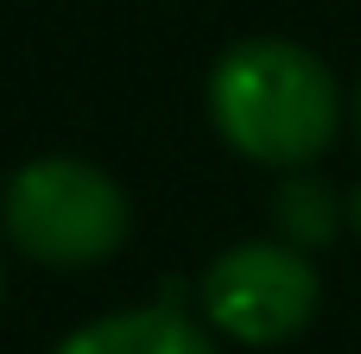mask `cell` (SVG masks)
I'll list each match as a JSON object with an SVG mask.
<instances>
[{
    "mask_svg": "<svg viewBox=\"0 0 361 354\" xmlns=\"http://www.w3.org/2000/svg\"><path fill=\"white\" fill-rule=\"evenodd\" d=\"M349 222H355V228H361V196H355V203H349Z\"/></svg>",
    "mask_w": 361,
    "mask_h": 354,
    "instance_id": "6",
    "label": "cell"
},
{
    "mask_svg": "<svg viewBox=\"0 0 361 354\" xmlns=\"http://www.w3.org/2000/svg\"><path fill=\"white\" fill-rule=\"evenodd\" d=\"M209 120L254 165H311L343 133V89L330 63L292 38H241L209 70Z\"/></svg>",
    "mask_w": 361,
    "mask_h": 354,
    "instance_id": "1",
    "label": "cell"
},
{
    "mask_svg": "<svg viewBox=\"0 0 361 354\" xmlns=\"http://www.w3.org/2000/svg\"><path fill=\"white\" fill-rule=\"evenodd\" d=\"M203 317L209 329L247 342V348H273V342H292L311 317H317V266L305 260V247L292 241H241L228 253L209 260L203 285Z\"/></svg>",
    "mask_w": 361,
    "mask_h": 354,
    "instance_id": "3",
    "label": "cell"
},
{
    "mask_svg": "<svg viewBox=\"0 0 361 354\" xmlns=\"http://www.w3.org/2000/svg\"><path fill=\"white\" fill-rule=\"evenodd\" d=\"M57 354H216L209 329H197V317L171 310V304H146V310H114L82 323L76 336H63Z\"/></svg>",
    "mask_w": 361,
    "mask_h": 354,
    "instance_id": "4",
    "label": "cell"
},
{
    "mask_svg": "<svg viewBox=\"0 0 361 354\" xmlns=\"http://www.w3.org/2000/svg\"><path fill=\"white\" fill-rule=\"evenodd\" d=\"M355 127H361V101H355Z\"/></svg>",
    "mask_w": 361,
    "mask_h": 354,
    "instance_id": "7",
    "label": "cell"
},
{
    "mask_svg": "<svg viewBox=\"0 0 361 354\" xmlns=\"http://www.w3.org/2000/svg\"><path fill=\"white\" fill-rule=\"evenodd\" d=\"M0 228L38 266H102L127 247L133 203L89 158H32L0 190Z\"/></svg>",
    "mask_w": 361,
    "mask_h": 354,
    "instance_id": "2",
    "label": "cell"
},
{
    "mask_svg": "<svg viewBox=\"0 0 361 354\" xmlns=\"http://www.w3.org/2000/svg\"><path fill=\"white\" fill-rule=\"evenodd\" d=\"M279 228H286V241L292 247H324L336 228H343V203H336V190L330 184H317V177H292L286 190H279Z\"/></svg>",
    "mask_w": 361,
    "mask_h": 354,
    "instance_id": "5",
    "label": "cell"
}]
</instances>
